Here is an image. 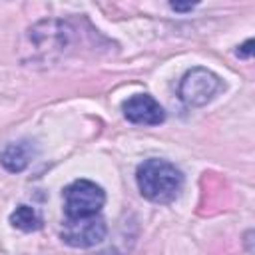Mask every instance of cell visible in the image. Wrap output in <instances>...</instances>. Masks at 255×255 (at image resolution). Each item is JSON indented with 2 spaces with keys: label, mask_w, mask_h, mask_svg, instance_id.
Wrapping results in <instances>:
<instances>
[{
  "label": "cell",
  "mask_w": 255,
  "mask_h": 255,
  "mask_svg": "<svg viewBox=\"0 0 255 255\" xmlns=\"http://www.w3.org/2000/svg\"><path fill=\"white\" fill-rule=\"evenodd\" d=\"M106 203L104 189L90 179H76L64 189V213L66 219H84L100 215Z\"/></svg>",
  "instance_id": "7a4b0ae2"
},
{
  "label": "cell",
  "mask_w": 255,
  "mask_h": 255,
  "mask_svg": "<svg viewBox=\"0 0 255 255\" xmlns=\"http://www.w3.org/2000/svg\"><path fill=\"white\" fill-rule=\"evenodd\" d=\"M32 155H34V147L30 145V141H14L0 151V163L8 171L18 173L28 167Z\"/></svg>",
  "instance_id": "8992f818"
},
{
  "label": "cell",
  "mask_w": 255,
  "mask_h": 255,
  "mask_svg": "<svg viewBox=\"0 0 255 255\" xmlns=\"http://www.w3.org/2000/svg\"><path fill=\"white\" fill-rule=\"evenodd\" d=\"M106 223L100 215H92V217H84V219H66L60 237L66 245L70 247H92L98 245L104 237H106Z\"/></svg>",
  "instance_id": "277c9868"
},
{
  "label": "cell",
  "mask_w": 255,
  "mask_h": 255,
  "mask_svg": "<svg viewBox=\"0 0 255 255\" xmlns=\"http://www.w3.org/2000/svg\"><path fill=\"white\" fill-rule=\"evenodd\" d=\"M135 181L145 199L153 203H169L183 187V173L167 159L151 157L139 163Z\"/></svg>",
  "instance_id": "6da1fadb"
},
{
  "label": "cell",
  "mask_w": 255,
  "mask_h": 255,
  "mask_svg": "<svg viewBox=\"0 0 255 255\" xmlns=\"http://www.w3.org/2000/svg\"><path fill=\"white\" fill-rule=\"evenodd\" d=\"M124 116L131 124L139 126H159L165 120V112L149 94H135L128 98L122 106Z\"/></svg>",
  "instance_id": "5b68a950"
},
{
  "label": "cell",
  "mask_w": 255,
  "mask_h": 255,
  "mask_svg": "<svg viewBox=\"0 0 255 255\" xmlns=\"http://www.w3.org/2000/svg\"><path fill=\"white\" fill-rule=\"evenodd\" d=\"M193 6H195V4H177V2L171 4V8H173V10H179V12H187V10H191Z\"/></svg>",
  "instance_id": "9c48e42d"
},
{
  "label": "cell",
  "mask_w": 255,
  "mask_h": 255,
  "mask_svg": "<svg viewBox=\"0 0 255 255\" xmlns=\"http://www.w3.org/2000/svg\"><path fill=\"white\" fill-rule=\"evenodd\" d=\"M10 223L16 229L22 231H36L42 225V217L38 215V211L30 205H18L12 213H10Z\"/></svg>",
  "instance_id": "52a82bcc"
},
{
  "label": "cell",
  "mask_w": 255,
  "mask_h": 255,
  "mask_svg": "<svg viewBox=\"0 0 255 255\" xmlns=\"http://www.w3.org/2000/svg\"><path fill=\"white\" fill-rule=\"evenodd\" d=\"M253 40H247L243 46H239V50H237V56L239 58H251V52H253Z\"/></svg>",
  "instance_id": "ba28073f"
},
{
  "label": "cell",
  "mask_w": 255,
  "mask_h": 255,
  "mask_svg": "<svg viewBox=\"0 0 255 255\" xmlns=\"http://www.w3.org/2000/svg\"><path fill=\"white\" fill-rule=\"evenodd\" d=\"M223 88V82L217 74L207 68H191L179 82V98L187 106H205L215 98V94Z\"/></svg>",
  "instance_id": "3957f363"
}]
</instances>
